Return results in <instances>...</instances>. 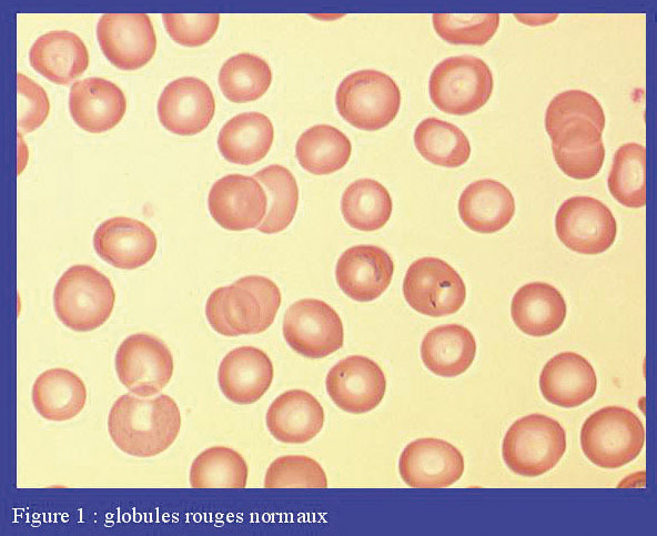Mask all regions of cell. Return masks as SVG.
I'll use <instances>...</instances> for the list:
<instances>
[{
  "label": "cell",
  "instance_id": "cell-36",
  "mask_svg": "<svg viewBox=\"0 0 657 536\" xmlns=\"http://www.w3.org/2000/svg\"><path fill=\"white\" fill-rule=\"evenodd\" d=\"M607 185L613 198L626 208L646 204V149L638 143H625L617 149Z\"/></svg>",
  "mask_w": 657,
  "mask_h": 536
},
{
  "label": "cell",
  "instance_id": "cell-9",
  "mask_svg": "<svg viewBox=\"0 0 657 536\" xmlns=\"http://www.w3.org/2000/svg\"><path fill=\"white\" fill-rule=\"evenodd\" d=\"M555 231L570 251L596 255L614 244L617 224L611 211L602 201L577 195L560 204L555 215Z\"/></svg>",
  "mask_w": 657,
  "mask_h": 536
},
{
  "label": "cell",
  "instance_id": "cell-12",
  "mask_svg": "<svg viewBox=\"0 0 657 536\" xmlns=\"http://www.w3.org/2000/svg\"><path fill=\"white\" fill-rule=\"evenodd\" d=\"M99 45L121 70H137L154 55L156 37L146 13H104L97 26Z\"/></svg>",
  "mask_w": 657,
  "mask_h": 536
},
{
  "label": "cell",
  "instance_id": "cell-27",
  "mask_svg": "<svg viewBox=\"0 0 657 536\" xmlns=\"http://www.w3.org/2000/svg\"><path fill=\"white\" fill-rule=\"evenodd\" d=\"M476 354L473 333L459 324L439 325L426 333L421 344V358L437 376L454 377L466 372Z\"/></svg>",
  "mask_w": 657,
  "mask_h": 536
},
{
  "label": "cell",
  "instance_id": "cell-2",
  "mask_svg": "<svg viewBox=\"0 0 657 536\" xmlns=\"http://www.w3.org/2000/svg\"><path fill=\"white\" fill-rule=\"evenodd\" d=\"M280 305L281 292L273 281L247 275L215 289L206 300L205 316L221 335L257 334L271 326Z\"/></svg>",
  "mask_w": 657,
  "mask_h": 536
},
{
  "label": "cell",
  "instance_id": "cell-33",
  "mask_svg": "<svg viewBox=\"0 0 657 536\" xmlns=\"http://www.w3.org/2000/svg\"><path fill=\"white\" fill-rule=\"evenodd\" d=\"M271 82L272 71L269 63L252 53L231 57L219 72L222 93L235 103L257 100L267 91Z\"/></svg>",
  "mask_w": 657,
  "mask_h": 536
},
{
  "label": "cell",
  "instance_id": "cell-11",
  "mask_svg": "<svg viewBox=\"0 0 657 536\" xmlns=\"http://www.w3.org/2000/svg\"><path fill=\"white\" fill-rule=\"evenodd\" d=\"M283 336L300 355L321 358L342 347L344 330L341 317L327 303L302 299L286 310Z\"/></svg>",
  "mask_w": 657,
  "mask_h": 536
},
{
  "label": "cell",
  "instance_id": "cell-26",
  "mask_svg": "<svg viewBox=\"0 0 657 536\" xmlns=\"http://www.w3.org/2000/svg\"><path fill=\"white\" fill-rule=\"evenodd\" d=\"M567 313L562 293L545 282L520 286L512 299L511 315L523 333L542 337L559 330Z\"/></svg>",
  "mask_w": 657,
  "mask_h": 536
},
{
  "label": "cell",
  "instance_id": "cell-30",
  "mask_svg": "<svg viewBox=\"0 0 657 536\" xmlns=\"http://www.w3.org/2000/svg\"><path fill=\"white\" fill-rule=\"evenodd\" d=\"M351 152L348 138L327 124L311 127L300 135L295 145L300 165L317 175L341 170L347 163Z\"/></svg>",
  "mask_w": 657,
  "mask_h": 536
},
{
  "label": "cell",
  "instance_id": "cell-40",
  "mask_svg": "<svg viewBox=\"0 0 657 536\" xmlns=\"http://www.w3.org/2000/svg\"><path fill=\"white\" fill-rule=\"evenodd\" d=\"M162 20L168 34L184 47H200L215 34L219 13H163Z\"/></svg>",
  "mask_w": 657,
  "mask_h": 536
},
{
  "label": "cell",
  "instance_id": "cell-13",
  "mask_svg": "<svg viewBox=\"0 0 657 536\" xmlns=\"http://www.w3.org/2000/svg\"><path fill=\"white\" fill-rule=\"evenodd\" d=\"M325 386L338 408L352 414H363L373 411L382 402L386 378L373 360L351 355L328 371Z\"/></svg>",
  "mask_w": 657,
  "mask_h": 536
},
{
  "label": "cell",
  "instance_id": "cell-6",
  "mask_svg": "<svg viewBox=\"0 0 657 536\" xmlns=\"http://www.w3.org/2000/svg\"><path fill=\"white\" fill-rule=\"evenodd\" d=\"M340 115L354 128L376 131L397 115L401 91L396 82L377 70H360L340 83L336 95Z\"/></svg>",
  "mask_w": 657,
  "mask_h": 536
},
{
  "label": "cell",
  "instance_id": "cell-25",
  "mask_svg": "<svg viewBox=\"0 0 657 536\" xmlns=\"http://www.w3.org/2000/svg\"><path fill=\"white\" fill-rule=\"evenodd\" d=\"M516 205L511 190L492 180H477L467 185L458 200L463 223L474 232L491 234L504 229L513 219Z\"/></svg>",
  "mask_w": 657,
  "mask_h": 536
},
{
  "label": "cell",
  "instance_id": "cell-16",
  "mask_svg": "<svg viewBox=\"0 0 657 536\" xmlns=\"http://www.w3.org/2000/svg\"><path fill=\"white\" fill-rule=\"evenodd\" d=\"M215 101L210 87L201 79L182 77L170 82L158 101L161 124L178 135H195L213 119Z\"/></svg>",
  "mask_w": 657,
  "mask_h": 536
},
{
  "label": "cell",
  "instance_id": "cell-15",
  "mask_svg": "<svg viewBox=\"0 0 657 536\" xmlns=\"http://www.w3.org/2000/svg\"><path fill=\"white\" fill-rule=\"evenodd\" d=\"M208 206L220 226L244 231L261 224L266 214L267 196L255 178L234 173L212 185Z\"/></svg>",
  "mask_w": 657,
  "mask_h": 536
},
{
  "label": "cell",
  "instance_id": "cell-35",
  "mask_svg": "<svg viewBox=\"0 0 657 536\" xmlns=\"http://www.w3.org/2000/svg\"><path fill=\"white\" fill-rule=\"evenodd\" d=\"M264 185L267 196V212L256 227L272 234L286 229L294 219L299 203V188L291 171L280 164H272L254 173Z\"/></svg>",
  "mask_w": 657,
  "mask_h": 536
},
{
  "label": "cell",
  "instance_id": "cell-29",
  "mask_svg": "<svg viewBox=\"0 0 657 536\" xmlns=\"http://www.w3.org/2000/svg\"><path fill=\"white\" fill-rule=\"evenodd\" d=\"M31 395L36 411L44 419L62 422L75 417L83 409L87 388L75 373L54 367L36 378Z\"/></svg>",
  "mask_w": 657,
  "mask_h": 536
},
{
  "label": "cell",
  "instance_id": "cell-7",
  "mask_svg": "<svg viewBox=\"0 0 657 536\" xmlns=\"http://www.w3.org/2000/svg\"><path fill=\"white\" fill-rule=\"evenodd\" d=\"M493 74L474 55L449 57L435 65L428 82L429 97L441 111L466 115L487 103L493 92Z\"/></svg>",
  "mask_w": 657,
  "mask_h": 536
},
{
  "label": "cell",
  "instance_id": "cell-24",
  "mask_svg": "<svg viewBox=\"0 0 657 536\" xmlns=\"http://www.w3.org/2000/svg\"><path fill=\"white\" fill-rule=\"evenodd\" d=\"M29 62L49 81L67 85L87 70L90 59L79 36L67 30H53L33 42Z\"/></svg>",
  "mask_w": 657,
  "mask_h": 536
},
{
  "label": "cell",
  "instance_id": "cell-32",
  "mask_svg": "<svg viewBox=\"0 0 657 536\" xmlns=\"http://www.w3.org/2000/svg\"><path fill=\"white\" fill-rule=\"evenodd\" d=\"M414 143L426 161L439 166L458 168L471 155V143L465 133L455 124L433 117L417 124Z\"/></svg>",
  "mask_w": 657,
  "mask_h": 536
},
{
  "label": "cell",
  "instance_id": "cell-37",
  "mask_svg": "<svg viewBox=\"0 0 657 536\" xmlns=\"http://www.w3.org/2000/svg\"><path fill=\"white\" fill-rule=\"evenodd\" d=\"M433 27L441 39L452 44L484 45L496 33L498 13H433Z\"/></svg>",
  "mask_w": 657,
  "mask_h": 536
},
{
  "label": "cell",
  "instance_id": "cell-19",
  "mask_svg": "<svg viewBox=\"0 0 657 536\" xmlns=\"http://www.w3.org/2000/svg\"><path fill=\"white\" fill-rule=\"evenodd\" d=\"M602 131L589 120L570 119L562 123L552 139L557 166L575 180H588L600 171L605 160Z\"/></svg>",
  "mask_w": 657,
  "mask_h": 536
},
{
  "label": "cell",
  "instance_id": "cell-22",
  "mask_svg": "<svg viewBox=\"0 0 657 536\" xmlns=\"http://www.w3.org/2000/svg\"><path fill=\"white\" fill-rule=\"evenodd\" d=\"M597 377L592 364L575 352H562L544 365L539 375L543 397L560 407H577L596 393Z\"/></svg>",
  "mask_w": 657,
  "mask_h": 536
},
{
  "label": "cell",
  "instance_id": "cell-14",
  "mask_svg": "<svg viewBox=\"0 0 657 536\" xmlns=\"http://www.w3.org/2000/svg\"><path fill=\"white\" fill-rule=\"evenodd\" d=\"M398 472L410 487L444 488L462 477L464 457L459 449L444 439L422 437L403 449Z\"/></svg>",
  "mask_w": 657,
  "mask_h": 536
},
{
  "label": "cell",
  "instance_id": "cell-38",
  "mask_svg": "<svg viewBox=\"0 0 657 536\" xmlns=\"http://www.w3.org/2000/svg\"><path fill=\"white\" fill-rule=\"evenodd\" d=\"M265 488H326L322 466L304 455H285L274 459L266 469Z\"/></svg>",
  "mask_w": 657,
  "mask_h": 536
},
{
  "label": "cell",
  "instance_id": "cell-17",
  "mask_svg": "<svg viewBox=\"0 0 657 536\" xmlns=\"http://www.w3.org/2000/svg\"><path fill=\"white\" fill-rule=\"evenodd\" d=\"M156 236L142 221L115 216L103 221L94 231L97 254L117 269L134 270L152 260Z\"/></svg>",
  "mask_w": 657,
  "mask_h": 536
},
{
  "label": "cell",
  "instance_id": "cell-3",
  "mask_svg": "<svg viewBox=\"0 0 657 536\" xmlns=\"http://www.w3.org/2000/svg\"><path fill=\"white\" fill-rule=\"evenodd\" d=\"M115 303L111 281L85 264L69 267L53 291V307L60 322L75 332H89L103 325Z\"/></svg>",
  "mask_w": 657,
  "mask_h": 536
},
{
  "label": "cell",
  "instance_id": "cell-10",
  "mask_svg": "<svg viewBox=\"0 0 657 536\" xmlns=\"http://www.w3.org/2000/svg\"><path fill=\"white\" fill-rule=\"evenodd\" d=\"M120 382L133 394L150 397L162 391L173 374V357L158 337L135 333L119 345L114 358Z\"/></svg>",
  "mask_w": 657,
  "mask_h": 536
},
{
  "label": "cell",
  "instance_id": "cell-31",
  "mask_svg": "<svg viewBox=\"0 0 657 536\" xmlns=\"http://www.w3.org/2000/svg\"><path fill=\"white\" fill-rule=\"evenodd\" d=\"M392 209L388 191L373 179L352 182L341 200V211L345 222L364 232L383 227L391 218Z\"/></svg>",
  "mask_w": 657,
  "mask_h": 536
},
{
  "label": "cell",
  "instance_id": "cell-21",
  "mask_svg": "<svg viewBox=\"0 0 657 536\" xmlns=\"http://www.w3.org/2000/svg\"><path fill=\"white\" fill-rule=\"evenodd\" d=\"M69 109L73 121L81 129L101 133L113 129L122 120L127 100L115 83L92 77L72 84Z\"/></svg>",
  "mask_w": 657,
  "mask_h": 536
},
{
  "label": "cell",
  "instance_id": "cell-34",
  "mask_svg": "<svg viewBox=\"0 0 657 536\" xmlns=\"http://www.w3.org/2000/svg\"><path fill=\"white\" fill-rule=\"evenodd\" d=\"M249 467L236 451L212 446L192 462L189 481L193 488H244Z\"/></svg>",
  "mask_w": 657,
  "mask_h": 536
},
{
  "label": "cell",
  "instance_id": "cell-1",
  "mask_svg": "<svg viewBox=\"0 0 657 536\" xmlns=\"http://www.w3.org/2000/svg\"><path fill=\"white\" fill-rule=\"evenodd\" d=\"M180 428L179 406L165 394L153 398L121 395L108 416V432L114 445L135 457H151L166 451Z\"/></svg>",
  "mask_w": 657,
  "mask_h": 536
},
{
  "label": "cell",
  "instance_id": "cell-4",
  "mask_svg": "<svg viewBox=\"0 0 657 536\" xmlns=\"http://www.w3.org/2000/svg\"><path fill=\"white\" fill-rule=\"evenodd\" d=\"M645 444V428L628 408L610 405L589 415L580 428L585 456L602 468H619L634 461Z\"/></svg>",
  "mask_w": 657,
  "mask_h": 536
},
{
  "label": "cell",
  "instance_id": "cell-28",
  "mask_svg": "<svg viewBox=\"0 0 657 536\" xmlns=\"http://www.w3.org/2000/svg\"><path fill=\"white\" fill-rule=\"evenodd\" d=\"M273 139V124L265 114L244 112L231 118L222 127L218 148L229 162L249 165L269 153Z\"/></svg>",
  "mask_w": 657,
  "mask_h": 536
},
{
  "label": "cell",
  "instance_id": "cell-18",
  "mask_svg": "<svg viewBox=\"0 0 657 536\" xmlns=\"http://www.w3.org/2000/svg\"><path fill=\"white\" fill-rule=\"evenodd\" d=\"M394 273L391 255L376 245H355L342 253L335 276L340 289L357 302H371L390 286Z\"/></svg>",
  "mask_w": 657,
  "mask_h": 536
},
{
  "label": "cell",
  "instance_id": "cell-5",
  "mask_svg": "<svg viewBox=\"0 0 657 536\" xmlns=\"http://www.w3.org/2000/svg\"><path fill=\"white\" fill-rule=\"evenodd\" d=\"M566 451V432L554 418L529 414L516 419L502 443V456L517 475L535 477L555 467Z\"/></svg>",
  "mask_w": 657,
  "mask_h": 536
},
{
  "label": "cell",
  "instance_id": "cell-41",
  "mask_svg": "<svg viewBox=\"0 0 657 536\" xmlns=\"http://www.w3.org/2000/svg\"><path fill=\"white\" fill-rule=\"evenodd\" d=\"M17 85L19 94L18 129L32 132L46 121L50 103L44 89L30 78L18 72Z\"/></svg>",
  "mask_w": 657,
  "mask_h": 536
},
{
  "label": "cell",
  "instance_id": "cell-20",
  "mask_svg": "<svg viewBox=\"0 0 657 536\" xmlns=\"http://www.w3.org/2000/svg\"><path fill=\"white\" fill-rule=\"evenodd\" d=\"M274 370L270 357L254 346H240L221 361L218 382L231 402L247 405L257 402L269 390Z\"/></svg>",
  "mask_w": 657,
  "mask_h": 536
},
{
  "label": "cell",
  "instance_id": "cell-23",
  "mask_svg": "<svg viewBox=\"0 0 657 536\" xmlns=\"http://www.w3.org/2000/svg\"><path fill=\"white\" fill-rule=\"evenodd\" d=\"M265 422L275 439L302 444L321 432L324 411L311 393L295 388L282 393L272 402L266 412Z\"/></svg>",
  "mask_w": 657,
  "mask_h": 536
},
{
  "label": "cell",
  "instance_id": "cell-39",
  "mask_svg": "<svg viewBox=\"0 0 657 536\" xmlns=\"http://www.w3.org/2000/svg\"><path fill=\"white\" fill-rule=\"evenodd\" d=\"M583 118L594 123L602 132L605 128V113L598 100L582 90H567L554 97L545 113V129L550 136L564 122Z\"/></svg>",
  "mask_w": 657,
  "mask_h": 536
},
{
  "label": "cell",
  "instance_id": "cell-8",
  "mask_svg": "<svg viewBox=\"0 0 657 536\" xmlns=\"http://www.w3.org/2000/svg\"><path fill=\"white\" fill-rule=\"evenodd\" d=\"M403 295L417 313L439 317L454 314L463 306L466 286L447 262L426 256L414 261L407 269Z\"/></svg>",
  "mask_w": 657,
  "mask_h": 536
}]
</instances>
